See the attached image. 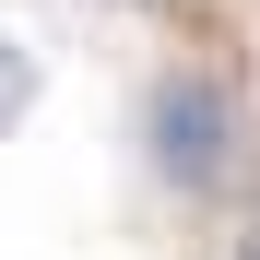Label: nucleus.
<instances>
[{
  "label": "nucleus",
  "mask_w": 260,
  "mask_h": 260,
  "mask_svg": "<svg viewBox=\"0 0 260 260\" xmlns=\"http://www.w3.org/2000/svg\"><path fill=\"white\" fill-rule=\"evenodd\" d=\"M142 142H154V178H166V189L213 201L225 166H237V107H225V83H213V71H166L154 107H142Z\"/></svg>",
  "instance_id": "1"
},
{
  "label": "nucleus",
  "mask_w": 260,
  "mask_h": 260,
  "mask_svg": "<svg viewBox=\"0 0 260 260\" xmlns=\"http://www.w3.org/2000/svg\"><path fill=\"white\" fill-rule=\"evenodd\" d=\"M0 107H24V59H0Z\"/></svg>",
  "instance_id": "2"
}]
</instances>
